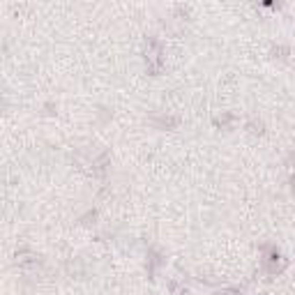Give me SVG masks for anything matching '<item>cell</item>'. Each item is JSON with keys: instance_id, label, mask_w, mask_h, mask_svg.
Listing matches in <instances>:
<instances>
[{"instance_id": "6da1fadb", "label": "cell", "mask_w": 295, "mask_h": 295, "mask_svg": "<svg viewBox=\"0 0 295 295\" xmlns=\"http://www.w3.org/2000/svg\"><path fill=\"white\" fill-rule=\"evenodd\" d=\"M164 67V53H162V44L155 37L145 42V69L150 76H157Z\"/></svg>"}, {"instance_id": "7a4b0ae2", "label": "cell", "mask_w": 295, "mask_h": 295, "mask_svg": "<svg viewBox=\"0 0 295 295\" xmlns=\"http://www.w3.org/2000/svg\"><path fill=\"white\" fill-rule=\"evenodd\" d=\"M267 249H270V254H267V258H265V272L267 275H279L286 267V258L281 256L275 247H267Z\"/></svg>"}, {"instance_id": "3957f363", "label": "cell", "mask_w": 295, "mask_h": 295, "mask_svg": "<svg viewBox=\"0 0 295 295\" xmlns=\"http://www.w3.org/2000/svg\"><path fill=\"white\" fill-rule=\"evenodd\" d=\"M16 263H19L21 267H28V265H35V263H37V258H35L33 254L21 252V254H16Z\"/></svg>"}, {"instance_id": "277c9868", "label": "cell", "mask_w": 295, "mask_h": 295, "mask_svg": "<svg viewBox=\"0 0 295 295\" xmlns=\"http://www.w3.org/2000/svg\"><path fill=\"white\" fill-rule=\"evenodd\" d=\"M233 120H235V118H233V113H226L224 118H217V120H214V125H217V127H228Z\"/></svg>"}, {"instance_id": "5b68a950", "label": "cell", "mask_w": 295, "mask_h": 295, "mask_svg": "<svg viewBox=\"0 0 295 295\" xmlns=\"http://www.w3.org/2000/svg\"><path fill=\"white\" fill-rule=\"evenodd\" d=\"M214 295H242V290L240 288H222V290H217Z\"/></svg>"}]
</instances>
